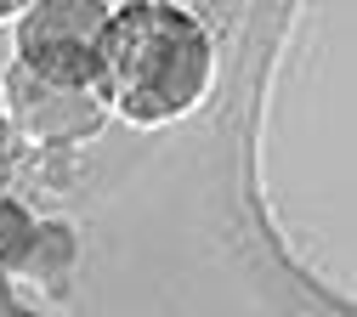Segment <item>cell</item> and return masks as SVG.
Instances as JSON below:
<instances>
[{
  "mask_svg": "<svg viewBox=\"0 0 357 317\" xmlns=\"http://www.w3.org/2000/svg\"><path fill=\"white\" fill-rule=\"evenodd\" d=\"M210 68V34L193 12L170 0H125L102 29L97 97L108 102V114L153 130L204 102Z\"/></svg>",
  "mask_w": 357,
  "mask_h": 317,
  "instance_id": "6da1fadb",
  "label": "cell"
},
{
  "mask_svg": "<svg viewBox=\"0 0 357 317\" xmlns=\"http://www.w3.org/2000/svg\"><path fill=\"white\" fill-rule=\"evenodd\" d=\"M102 29V0H29L17 12V63L57 85H97Z\"/></svg>",
  "mask_w": 357,
  "mask_h": 317,
  "instance_id": "7a4b0ae2",
  "label": "cell"
},
{
  "mask_svg": "<svg viewBox=\"0 0 357 317\" xmlns=\"http://www.w3.org/2000/svg\"><path fill=\"white\" fill-rule=\"evenodd\" d=\"M6 119L17 136H29L34 148H74L85 136H97L108 125V102L97 97V85H57L46 74H34L12 57L6 79Z\"/></svg>",
  "mask_w": 357,
  "mask_h": 317,
  "instance_id": "3957f363",
  "label": "cell"
},
{
  "mask_svg": "<svg viewBox=\"0 0 357 317\" xmlns=\"http://www.w3.org/2000/svg\"><path fill=\"white\" fill-rule=\"evenodd\" d=\"M74 226H63V221H34V238H29V249H23V261L12 266L23 284H34V289H46V295H57L63 284H68V272H74Z\"/></svg>",
  "mask_w": 357,
  "mask_h": 317,
  "instance_id": "277c9868",
  "label": "cell"
},
{
  "mask_svg": "<svg viewBox=\"0 0 357 317\" xmlns=\"http://www.w3.org/2000/svg\"><path fill=\"white\" fill-rule=\"evenodd\" d=\"M29 238H34V215L17 199H0V272H12L23 261Z\"/></svg>",
  "mask_w": 357,
  "mask_h": 317,
  "instance_id": "5b68a950",
  "label": "cell"
},
{
  "mask_svg": "<svg viewBox=\"0 0 357 317\" xmlns=\"http://www.w3.org/2000/svg\"><path fill=\"white\" fill-rule=\"evenodd\" d=\"M0 317H17V295H12V272H0Z\"/></svg>",
  "mask_w": 357,
  "mask_h": 317,
  "instance_id": "8992f818",
  "label": "cell"
},
{
  "mask_svg": "<svg viewBox=\"0 0 357 317\" xmlns=\"http://www.w3.org/2000/svg\"><path fill=\"white\" fill-rule=\"evenodd\" d=\"M12 136H17V130H12V119H6V114H0V170H6V164H12Z\"/></svg>",
  "mask_w": 357,
  "mask_h": 317,
  "instance_id": "52a82bcc",
  "label": "cell"
},
{
  "mask_svg": "<svg viewBox=\"0 0 357 317\" xmlns=\"http://www.w3.org/2000/svg\"><path fill=\"white\" fill-rule=\"evenodd\" d=\"M23 6H29V0H0V23H12V17L23 12Z\"/></svg>",
  "mask_w": 357,
  "mask_h": 317,
  "instance_id": "ba28073f",
  "label": "cell"
}]
</instances>
